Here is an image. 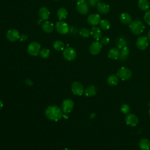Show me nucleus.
I'll return each instance as SVG.
<instances>
[{
	"label": "nucleus",
	"instance_id": "28",
	"mask_svg": "<svg viewBox=\"0 0 150 150\" xmlns=\"http://www.w3.org/2000/svg\"><path fill=\"white\" fill-rule=\"evenodd\" d=\"M53 48L57 51H62L63 50L64 48V44L61 40H56L53 43Z\"/></svg>",
	"mask_w": 150,
	"mask_h": 150
},
{
	"label": "nucleus",
	"instance_id": "31",
	"mask_svg": "<svg viewBox=\"0 0 150 150\" xmlns=\"http://www.w3.org/2000/svg\"><path fill=\"white\" fill-rule=\"evenodd\" d=\"M121 112H122L124 114H129V112L131 111V108L129 106V105L127 104H123L121 106Z\"/></svg>",
	"mask_w": 150,
	"mask_h": 150
},
{
	"label": "nucleus",
	"instance_id": "19",
	"mask_svg": "<svg viewBox=\"0 0 150 150\" xmlns=\"http://www.w3.org/2000/svg\"><path fill=\"white\" fill-rule=\"evenodd\" d=\"M39 16L43 20H47L50 16V12L46 7H42L39 9Z\"/></svg>",
	"mask_w": 150,
	"mask_h": 150
},
{
	"label": "nucleus",
	"instance_id": "40",
	"mask_svg": "<svg viewBox=\"0 0 150 150\" xmlns=\"http://www.w3.org/2000/svg\"><path fill=\"white\" fill-rule=\"evenodd\" d=\"M3 107V103L0 100V110Z\"/></svg>",
	"mask_w": 150,
	"mask_h": 150
},
{
	"label": "nucleus",
	"instance_id": "24",
	"mask_svg": "<svg viewBox=\"0 0 150 150\" xmlns=\"http://www.w3.org/2000/svg\"><path fill=\"white\" fill-rule=\"evenodd\" d=\"M97 90L94 86L91 85L88 86L85 90H84V94L86 97H90L94 96L96 94Z\"/></svg>",
	"mask_w": 150,
	"mask_h": 150
},
{
	"label": "nucleus",
	"instance_id": "35",
	"mask_svg": "<svg viewBox=\"0 0 150 150\" xmlns=\"http://www.w3.org/2000/svg\"><path fill=\"white\" fill-rule=\"evenodd\" d=\"M100 2V0H88V4L91 7L97 6V4Z\"/></svg>",
	"mask_w": 150,
	"mask_h": 150
},
{
	"label": "nucleus",
	"instance_id": "41",
	"mask_svg": "<svg viewBox=\"0 0 150 150\" xmlns=\"http://www.w3.org/2000/svg\"><path fill=\"white\" fill-rule=\"evenodd\" d=\"M63 150H70L69 149H68V148H65L64 149H63Z\"/></svg>",
	"mask_w": 150,
	"mask_h": 150
},
{
	"label": "nucleus",
	"instance_id": "39",
	"mask_svg": "<svg viewBox=\"0 0 150 150\" xmlns=\"http://www.w3.org/2000/svg\"><path fill=\"white\" fill-rule=\"evenodd\" d=\"M147 38L148 39V40H150V30L148 32V33L147 34Z\"/></svg>",
	"mask_w": 150,
	"mask_h": 150
},
{
	"label": "nucleus",
	"instance_id": "37",
	"mask_svg": "<svg viewBox=\"0 0 150 150\" xmlns=\"http://www.w3.org/2000/svg\"><path fill=\"white\" fill-rule=\"evenodd\" d=\"M25 83L28 84L29 86H32L33 84V82L30 80H29V79H26L25 80Z\"/></svg>",
	"mask_w": 150,
	"mask_h": 150
},
{
	"label": "nucleus",
	"instance_id": "13",
	"mask_svg": "<svg viewBox=\"0 0 150 150\" xmlns=\"http://www.w3.org/2000/svg\"><path fill=\"white\" fill-rule=\"evenodd\" d=\"M6 38L11 42L16 41L20 38L19 32L15 29H11L6 32Z\"/></svg>",
	"mask_w": 150,
	"mask_h": 150
},
{
	"label": "nucleus",
	"instance_id": "15",
	"mask_svg": "<svg viewBox=\"0 0 150 150\" xmlns=\"http://www.w3.org/2000/svg\"><path fill=\"white\" fill-rule=\"evenodd\" d=\"M120 51L117 47H112L108 52V57L110 59L116 60L119 58Z\"/></svg>",
	"mask_w": 150,
	"mask_h": 150
},
{
	"label": "nucleus",
	"instance_id": "1",
	"mask_svg": "<svg viewBox=\"0 0 150 150\" xmlns=\"http://www.w3.org/2000/svg\"><path fill=\"white\" fill-rule=\"evenodd\" d=\"M45 115L49 120L57 121L63 117V111L56 105H50L46 109Z\"/></svg>",
	"mask_w": 150,
	"mask_h": 150
},
{
	"label": "nucleus",
	"instance_id": "23",
	"mask_svg": "<svg viewBox=\"0 0 150 150\" xmlns=\"http://www.w3.org/2000/svg\"><path fill=\"white\" fill-rule=\"evenodd\" d=\"M120 21L125 25L129 24L132 22V17L128 13H121L120 16Z\"/></svg>",
	"mask_w": 150,
	"mask_h": 150
},
{
	"label": "nucleus",
	"instance_id": "9",
	"mask_svg": "<svg viewBox=\"0 0 150 150\" xmlns=\"http://www.w3.org/2000/svg\"><path fill=\"white\" fill-rule=\"evenodd\" d=\"M74 107L73 101L69 98L65 99L63 101L62 103V110L65 114L70 113Z\"/></svg>",
	"mask_w": 150,
	"mask_h": 150
},
{
	"label": "nucleus",
	"instance_id": "43",
	"mask_svg": "<svg viewBox=\"0 0 150 150\" xmlns=\"http://www.w3.org/2000/svg\"><path fill=\"white\" fill-rule=\"evenodd\" d=\"M54 1H58V0H54Z\"/></svg>",
	"mask_w": 150,
	"mask_h": 150
},
{
	"label": "nucleus",
	"instance_id": "22",
	"mask_svg": "<svg viewBox=\"0 0 150 150\" xmlns=\"http://www.w3.org/2000/svg\"><path fill=\"white\" fill-rule=\"evenodd\" d=\"M139 147L141 150L150 149V141L146 138H142L139 141Z\"/></svg>",
	"mask_w": 150,
	"mask_h": 150
},
{
	"label": "nucleus",
	"instance_id": "4",
	"mask_svg": "<svg viewBox=\"0 0 150 150\" xmlns=\"http://www.w3.org/2000/svg\"><path fill=\"white\" fill-rule=\"evenodd\" d=\"M28 53L33 56H36L39 54L40 50V45L36 42H32L28 46Z\"/></svg>",
	"mask_w": 150,
	"mask_h": 150
},
{
	"label": "nucleus",
	"instance_id": "20",
	"mask_svg": "<svg viewBox=\"0 0 150 150\" xmlns=\"http://www.w3.org/2000/svg\"><path fill=\"white\" fill-rule=\"evenodd\" d=\"M43 30L47 33H52L54 29L53 24L50 21H45L43 23L42 26Z\"/></svg>",
	"mask_w": 150,
	"mask_h": 150
},
{
	"label": "nucleus",
	"instance_id": "7",
	"mask_svg": "<svg viewBox=\"0 0 150 150\" xmlns=\"http://www.w3.org/2000/svg\"><path fill=\"white\" fill-rule=\"evenodd\" d=\"M63 57L67 61H72L76 57V52L75 50L70 47H67L64 49L63 52Z\"/></svg>",
	"mask_w": 150,
	"mask_h": 150
},
{
	"label": "nucleus",
	"instance_id": "18",
	"mask_svg": "<svg viewBox=\"0 0 150 150\" xmlns=\"http://www.w3.org/2000/svg\"><path fill=\"white\" fill-rule=\"evenodd\" d=\"M90 35L96 40H98L101 39L102 36V33L100 28L98 27L93 26L90 31Z\"/></svg>",
	"mask_w": 150,
	"mask_h": 150
},
{
	"label": "nucleus",
	"instance_id": "3",
	"mask_svg": "<svg viewBox=\"0 0 150 150\" xmlns=\"http://www.w3.org/2000/svg\"><path fill=\"white\" fill-rule=\"evenodd\" d=\"M117 75L122 80H128L132 77V72L128 68L121 67L117 70Z\"/></svg>",
	"mask_w": 150,
	"mask_h": 150
},
{
	"label": "nucleus",
	"instance_id": "34",
	"mask_svg": "<svg viewBox=\"0 0 150 150\" xmlns=\"http://www.w3.org/2000/svg\"><path fill=\"white\" fill-rule=\"evenodd\" d=\"M110 41V38H108V37H105H105H103V38H102L101 39H100V43L102 45H107V44L109 43Z\"/></svg>",
	"mask_w": 150,
	"mask_h": 150
},
{
	"label": "nucleus",
	"instance_id": "32",
	"mask_svg": "<svg viewBox=\"0 0 150 150\" xmlns=\"http://www.w3.org/2000/svg\"><path fill=\"white\" fill-rule=\"evenodd\" d=\"M80 34L84 38H88L90 35V30L87 28H84L80 30Z\"/></svg>",
	"mask_w": 150,
	"mask_h": 150
},
{
	"label": "nucleus",
	"instance_id": "8",
	"mask_svg": "<svg viewBox=\"0 0 150 150\" xmlns=\"http://www.w3.org/2000/svg\"><path fill=\"white\" fill-rule=\"evenodd\" d=\"M71 90L73 94L77 96H81L84 93L83 84L79 81H74L71 86Z\"/></svg>",
	"mask_w": 150,
	"mask_h": 150
},
{
	"label": "nucleus",
	"instance_id": "14",
	"mask_svg": "<svg viewBox=\"0 0 150 150\" xmlns=\"http://www.w3.org/2000/svg\"><path fill=\"white\" fill-rule=\"evenodd\" d=\"M101 21V17L97 13H91L87 17V22L93 26L97 25Z\"/></svg>",
	"mask_w": 150,
	"mask_h": 150
},
{
	"label": "nucleus",
	"instance_id": "29",
	"mask_svg": "<svg viewBox=\"0 0 150 150\" xmlns=\"http://www.w3.org/2000/svg\"><path fill=\"white\" fill-rule=\"evenodd\" d=\"M100 26L103 30H108L110 27V22L107 19L101 20L100 22Z\"/></svg>",
	"mask_w": 150,
	"mask_h": 150
},
{
	"label": "nucleus",
	"instance_id": "44",
	"mask_svg": "<svg viewBox=\"0 0 150 150\" xmlns=\"http://www.w3.org/2000/svg\"><path fill=\"white\" fill-rule=\"evenodd\" d=\"M83 1H86V0H83Z\"/></svg>",
	"mask_w": 150,
	"mask_h": 150
},
{
	"label": "nucleus",
	"instance_id": "6",
	"mask_svg": "<svg viewBox=\"0 0 150 150\" xmlns=\"http://www.w3.org/2000/svg\"><path fill=\"white\" fill-rule=\"evenodd\" d=\"M56 31L62 35H66L69 32V27L67 23L63 21L57 22L55 26Z\"/></svg>",
	"mask_w": 150,
	"mask_h": 150
},
{
	"label": "nucleus",
	"instance_id": "38",
	"mask_svg": "<svg viewBox=\"0 0 150 150\" xmlns=\"http://www.w3.org/2000/svg\"><path fill=\"white\" fill-rule=\"evenodd\" d=\"M96 113H91L90 115V118H91V119H93V118H94L95 117H96Z\"/></svg>",
	"mask_w": 150,
	"mask_h": 150
},
{
	"label": "nucleus",
	"instance_id": "21",
	"mask_svg": "<svg viewBox=\"0 0 150 150\" xmlns=\"http://www.w3.org/2000/svg\"><path fill=\"white\" fill-rule=\"evenodd\" d=\"M129 54V49L127 46H125L120 50L119 59L121 61H125Z\"/></svg>",
	"mask_w": 150,
	"mask_h": 150
},
{
	"label": "nucleus",
	"instance_id": "16",
	"mask_svg": "<svg viewBox=\"0 0 150 150\" xmlns=\"http://www.w3.org/2000/svg\"><path fill=\"white\" fill-rule=\"evenodd\" d=\"M97 9L101 14H106L110 11V6L104 2H99L97 5Z\"/></svg>",
	"mask_w": 150,
	"mask_h": 150
},
{
	"label": "nucleus",
	"instance_id": "42",
	"mask_svg": "<svg viewBox=\"0 0 150 150\" xmlns=\"http://www.w3.org/2000/svg\"><path fill=\"white\" fill-rule=\"evenodd\" d=\"M149 115L150 116V109H149Z\"/></svg>",
	"mask_w": 150,
	"mask_h": 150
},
{
	"label": "nucleus",
	"instance_id": "30",
	"mask_svg": "<svg viewBox=\"0 0 150 150\" xmlns=\"http://www.w3.org/2000/svg\"><path fill=\"white\" fill-rule=\"evenodd\" d=\"M40 56L43 59H46L50 55V51L48 49L43 48L40 50L39 52Z\"/></svg>",
	"mask_w": 150,
	"mask_h": 150
},
{
	"label": "nucleus",
	"instance_id": "33",
	"mask_svg": "<svg viewBox=\"0 0 150 150\" xmlns=\"http://www.w3.org/2000/svg\"><path fill=\"white\" fill-rule=\"evenodd\" d=\"M144 19L148 25H150V11H148L145 13L144 16Z\"/></svg>",
	"mask_w": 150,
	"mask_h": 150
},
{
	"label": "nucleus",
	"instance_id": "5",
	"mask_svg": "<svg viewBox=\"0 0 150 150\" xmlns=\"http://www.w3.org/2000/svg\"><path fill=\"white\" fill-rule=\"evenodd\" d=\"M76 9L78 12L83 15H85L88 13L89 11L88 5L86 1L79 0L76 4Z\"/></svg>",
	"mask_w": 150,
	"mask_h": 150
},
{
	"label": "nucleus",
	"instance_id": "11",
	"mask_svg": "<svg viewBox=\"0 0 150 150\" xmlns=\"http://www.w3.org/2000/svg\"><path fill=\"white\" fill-rule=\"evenodd\" d=\"M102 45L98 42H93L89 46V52L93 55H97L102 49Z\"/></svg>",
	"mask_w": 150,
	"mask_h": 150
},
{
	"label": "nucleus",
	"instance_id": "27",
	"mask_svg": "<svg viewBox=\"0 0 150 150\" xmlns=\"http://www.w3.org/2000/svg\"><path fill=\"white\" fill-rule=\"evenodd\" d=\"M67 9L64 8H60L57 11V16L60 20L65 19L67 17Z\"/></svg>",
	"mask_w": 150,
	"mask_h": 150
},
{
	"label": "nucleus",
	"instance_id": "26",
	"mask_svg": "<svg viewBox=\"0 0 150 150\" xmlns=\"http://www.w3.org/2000/svg\"><path fill=\"white\" fill-rule=\"evenodd\" d=\"M118 77L116 74H111L107 78V83L110 86H115L118 82Z\"/></svg>",
	"mask_w": 150,
	"mask_h": 150
},
{
	"label": "nucleus",
	"instance_id": "2",
	"mask_svg": "<svg viewBox=\"0 0 150 150\" xmlns=\"http://www.w3.org/2000/svg\"><path fill=\"white\" fill-rule=\"evenodd\" d=\"M130 30L136 35L142 33L145 29V25L139 19H135L129 24Z\"/></svg>",
	"mask_w": 150,
	"mask_h": 150
},
{
	"label": "nucleus",
	"instance_id": "10",
	"mask_svg": "<svg viewBox=\"0 0 150 150\" xmlns=\"http://www.w3.org/2000/svg\"><path fill=\"white\" fill-rule=\"evenodd\" d=\"M149 45L148 39L146 37L141 36L138 37L136 41V46L139 50H143L147 48Z\"/></svg>",
	"mask_w": 150,
	"mask_h": 150
},
{
	"label": "nucleus",
	"instance_id": "17",
	"mask_svg": "<svg viewBox=\"0 0 150 150\" xmlns=\"http://www.w3.org/2000/svg\"><path fill=\"white\" fill-rule=\"evenodd\" d=\"M115 45L117 48L121 49L127 45V40L126 38L124 36H120L115 40Z\"/></svg>",
	"mask_w": 150,
	"mask_h": 150
},
{
	"label": "nucleus",
	"instance_id": "12",
	"mask_svg": "<svg viewBox=\"0 0 150 150\" xmlns=\"http://www.w3.org/2000/svg\"><path fill=\"white\" fill-rule=\"evenodd\" d=\"M125 121L128 125L135 127L138 123V118L134 114H128L125 117Z\"/></svg>",
	"mask_w": 150,
	"mask_h": 150
},
{
	"label": "nucleus",
	"instance_id": "25",
	"mask_svg": "<svg viewBox=\"0 0 150 150\" xmlns=\"http://www.w3.org/2000/svg\"><path fill=\"white\" fill-rule=\"evenodd\" d=\"M138 6L140 9L144 11H148L150 8V4L148 0H139Z\"/></svg>",
	"mask_w": 150,
	"mask_h": 150
},
{
	"label": "nucleus",
	"instance_id": "36",
	"mask_svg": "<svg viewBox=\"0 0 150 150\" xmlns=\"http://www.w3.org/2000/svg\"><path fill=\"white\" fill-rule=\"evenodd\" d=\"M19 39L21 42H25L28 39V36L25 34H22L20 35V38Z\"/></svg>",
	"mask_w": 150,
	"mask_h": 150
}]
</instances>
